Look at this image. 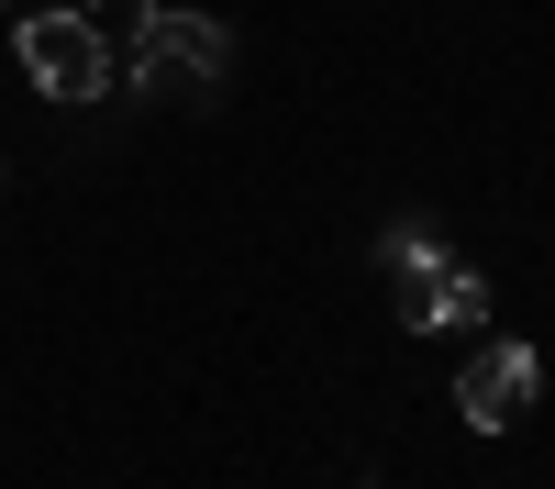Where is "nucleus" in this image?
Listing matches in <instances>:
<instances>
[{
	"instance_id": "nucleus-1",
	"label": "nucleus",
	"mask_w": 555,
	"mask_h": 489,
	"mask_svg": "<svg viewBox=\"0 0 555 489\" xmlns=\"http://www.w3.org/2000/svg\"><path fill=\"white\" fill-rule=\"evenodd\" d=\"M222 78H234V34L211 12H156L145 0V23H133V89L167 101V112H211Z\"/></svg>"
},
{
	"instance_id": "nucleus-2",
	"label": "nucleus",
	"mask_w": 555,
	"mask_h": 489,
	"mask_svg": "<svg viewBox=\"0 0 555 489\" xmlns=\"http://www.w3.org/2000/svg\"><path fill=\"white\" fill-rule=\"evenodd\" d=\"M23 78L44 89V101H67V112L112 101V44H101V23L67 12V0H44V12L23 23Z\"/></svg>"
},
{
	"instance_id": "nucleus-3",
	"label": "nucleus",
	"mask_w": 555,
	"mask_h": 489,
	"mask_svg": "<svg viewBox=\"0 0 555 489\" xmlns=\"http://www.w3.org/2000/svg\"><path fill=\"white\" fill-rule=\"evenodd\" d=\"M533 389H544V356L533 345H478L467 368H455V412H467L478 434H512L533 412Z\"/></svg>"
},
{
	"instance_id": "nucleus-4",
	"label": "nucleus",
	"mask_w": 555,
	"mask_h": 489,
	"mask_svg": "<svg viewBox=\"0 0 555 489\" xmlns=\"http://www.w3.org/2000/svg\"><path fill=\"white\" fill-rule=\"evenodd\" d=\"M389 311L411 334H467V323H489V279L467 256H434V267H400V289H389Z\"/></svg>"
},
{
	"instance_id": "nucleus-5",
	"label": "nucleus",
	"mask_w": 555,
	"mask_h": 489,
	"mask_svg": "<svg viewBox=\"0 0 555 489\" xmlns=\"http://www.w3.org/2000/svg\"><path fill=\"white\" fill-rule=\"evenodd\" d=\"M434 256H444L434 222H389V234H378V267H389V279H400V267H434Z\"/></svg>"
},
{
	"instance_id": "nucleus-6",
	"label": "nucleus",
	"mask_w": 555,
	"mask_h": 489,
	"mask_svg": "<svg viewBox=\"0 0 555 489\" xmlns=\"http://www.w3.org/2000/svg\"><path fill=\"white\" fill-rule=\"evenodd\" d=\"M67 12H133V23H145V0H67Z\"/></svg>"
},
{
	"instance_id": "nucleus-7",
	"label": "nucleus",
	"mask_w": 555,
	"mask_h": 489,
	"mask_svg": "<svg viewBox=\"0 0 555 489\" xmlns=\"http://www.w3.org/2000/svg\"><path fill=\"white\" fill-rule=\"evenodd\" d=\"M0 12H12V0H0Z\"/></svg>"
}]
</instances>
